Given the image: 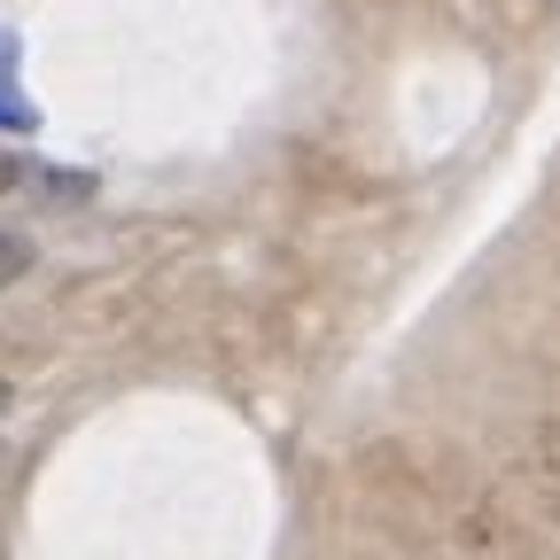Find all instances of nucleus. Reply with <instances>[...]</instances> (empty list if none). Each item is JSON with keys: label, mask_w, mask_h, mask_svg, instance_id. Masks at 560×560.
<instances>
[{"label": "nucleus", "mask_w": 560, "mask_h": 560, "mask_svg": "<svg viewBox=\"0 0 560 560\" xmlns=\"http://www.w3.org/2000/svg\"><path fill=\"white\" fill-rule=\"evenodd\" d=\"M0 125H16V132L39 125V109H32L24 79H16V39H9V32H0Z\"/></svg>", "instance_id": "1"}, {"label": "nucleus", "mask_w": 560, "mask_h": 560, "mask_svg": "<svg viewBox=\"0 0 560 560\" xmlns=\"http://www.w3.org/2000/svg\"><path fill=\"white\" fill-rule=\"evenodd\" d=\"M16 272H32V242L24 234H9V226H0V289H9V280Z\"/></svg>", "instance_id": "2"}, {"label": "nucleus", "mask_w": 560, "mask_h": 560, "mask_svg": "<svg viewBox=\"0 0 560 560\" xmlns=\"http://www.w3.org/2000/svg\"><path fill=\"white\" fill-rule=\"evenodd\" d=\"M16 179H24V172H16V156H0V195H9Z\"/></svg>", "instance_id": "3"}]
</instances>
